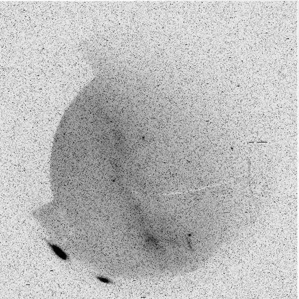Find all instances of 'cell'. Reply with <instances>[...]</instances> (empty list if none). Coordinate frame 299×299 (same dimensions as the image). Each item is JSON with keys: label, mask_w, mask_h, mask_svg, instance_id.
Wrapping results in <instances>:
<instances>
[{"label": "cell", "mask_w": 299, "mask_h": 299, "mask_svg": "<svg viewBox=\"0 0 299 299\" xmlns=\"http://www.w3.org/2000/svg\"><path fill=\"white\" fill-rule=\"evenodd\" d=\"M49 246L51 248V249L53 250L54 253L60 258L64 261H69V258L68 255L60 248L58 247L57 246L54 245L53 244H51L50 243H48Z\"/></svg>", "instance_id": "obj_1"}, {"label": "cell", "mask_w": 299, "mask_h": 299, "mask_svg": "<svg viewBox=\"0 0 299 299\" xmlns=\"http://www.w3.org/2000/svg\"><path fill=\"white\" fill-rule=\"evenodd\" d=\"M97 279L100 280L101 282H103V283H108V284H110V283H112V282L108 279L107 278H105V277H102V276H98L97 277Z\"/></svg>", "instance_id": "obj_2"}]
</instances>
